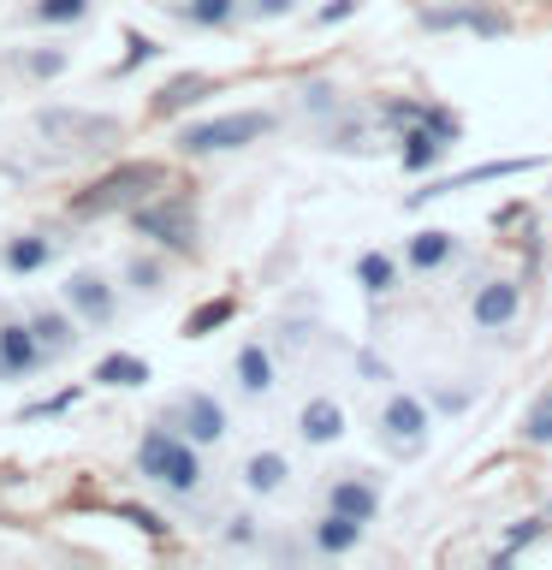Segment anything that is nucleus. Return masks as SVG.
Masks as SVG:
<instances>
[{
  "label": "nucleus",
  "mask_w": 552,
  "mask_h": 570,
  "mask_svg": "<svg viewBox=\"0 0 552 570\" xmlns=\"http://www.w3.org/2000/svg\"><path fill=\"white\" fill-rule=\"evenodd\" d=\"M434 404H440V410H463L470 399H463V392H452V386H440V392H434Z\"/></svg>",
  "instance_id": "nucleus-37"
},
{
  "label": "nucleus",
  "mask_w": 552,
  "mask_h": 570,
  "mask_svg": "<svg viewBox=\"0 0 552 570\" xmlns=\"http://www.w3.org/2000/svg\"><path fill=\"white\" fill-rule=\"evenodd\" d=\"M131 226L142 232V238H155L160 249H172V256H196V214L185 203H167V196H142V203L131 208Z\"/></svg>",
  "instance_id": "nucleus-4"
},
{
  "label": "nucleus",
  "mask_w": 552,
  "mask_h": 570,
  "mask_svg": "<svg viewBox=\"0 0 552 570\" xmlns=\"http://www.w3.org/2000/svg\"><path fill=\"white\" fill-rule=\"evenodd\" d=\"M297 434L309 445H333L338 434H345V404L338 399H309L297 410Z\"/></svg>",
  "instance_id": "nucleus-16"
},
{
  "label": "nucleus",
  "mask_w": 552,
  "mask_h": 570,
  "mask_svg": "<svg viewBox=\"0 0 552 570\" xmlns=\"http://www.w3.org/2000/svg\"><path fill=\"white\" fill-rule=\"evenodd\" d=\"M523 440H529V445H552V386L529 404V416H523Z\"/></svg>",
  "instance_id": "nucleus-27"
},
{
  "label": "nucleus",
  "mask_w": 552,
  "mask_h": 570,
  "mask_svg": "<svg viewBox=\"0 0 552 570\" xmlns=\"http://www.w3.org/2000/svg\"><path fill=\"white\" fill-rule=\"evenodd\" d=\"M142 381H149V363L131 351H114L96 363V386H142Z\"/></svg>",
  "instance_id": "nucleus-21"
},
{
  "label": "nucleus",
  "mask_w": 552,
  "mask_h": 570,
  "mask_svg": "<svg viewBox=\"0 0 552 570\" xmlns=\"http://www.w3.org/2000/svg\"><path fill=\"white\" fill-rule=\"evenodd\" d=\"M30 333L42 338V351L48 356H71L78 351V321H71L66 309H53V303H30Z\"/></svg>",
  "instance_id": "nucleus-13"
},
{
  "label": "nucleus",
  "mask_w": 552,
  "mask_h": 570,
  "mask_svg": "<svg viewBox=\"0 0 552 570\" xmlns=\"http://www.w3.org/2000/svg\"><path fill=\"white\" fill-rule=\"evenodd\" d=\"M60 292H66V309L78 315L83 327H114L119 321V292L107 285V274H96V267H78Z\"/></svg>",
  "instance_id": "nucleus-6"
},
{
  "label": "nucleus",
  "mask_w": 552,
  "mask_h": 570,
  "mask_svg": "<svg viewBox=\"0 0 552 570\" xmlns=\"http://www.w3.org/2000/svg\"><path fill=\"white\" fill-rule=\"evenodd\" d=\"M534 534H546V517H523V523L511 529V541H505V552H499V564H511L516 552H523V547L534 541Z\"/></svg>",
  "instance_id": "nucleus-30"
},
{
  "label": "nucleus",
  "mask_w": 552,
  "mask_h": 570,
  "mask_svg": "<svg viewBox=\"0 0 552 570\" xmlns=\"http://www.w3.org/2000/svg\"><path fill=\"white\" fill-rule=\"evenodd\" d=\"M226 541H231V547H249V541H256V529H249V517H231Z\"/></svg>",
  "instance_id": "nucleus-36"
},
{
  "label": "nucleus",
  "mask_w": 552,
  "mask_h": 570,
  "mask_svg": "<svg viewBox=\"0 0 552 570\" xmlns=\"http://www.w3.org/2000/svg\"><path fill=\"white\" fill-rule=\"evenodd\" d=\"M274 131V114L249 107V114H220V119H196L178 131V155H226V149H244V142H262Z\"/></svg>",
  "instance_id": "nucleus-3"
},
{
  "label": "nucleus",
  "mask_w": 552,
  "mask_h": 570,
  "mask_svg": "<svg viewBox=\"0 0 552 570\" xmlns=\"http://www.w3.org/2000/svg\"><path fill=\"white\" fill-rule=\"evenodd\" d=\"M231 315H238V303H231V297H214V303H203V309L185 321V338H208L214 327H226Z\"/></svg>",
  "instance_id": "nucleus-25"
},
{
  "label": "nucleus",
  "mask_w": 552,
  "mask_h": 570,
  "mask_svg": "<svg viewBox=\"0 0 552 570\" xmlns=\"http://www.w3.org/2000/svg\"><path fill=\"white\" fill-rule=\"evenodd\" d=\"M137 470L155 481V488H167V493H196L203 488V452H196V440H185L172 422H160L149 428V434L137 440Z\"/></svg>",
  "instance_id": "nucleus-1"
},
{
  "label": "nucleus",
  "mask_w": 552,
  "mask_h": 570,
  "mask_svg": "<svg viewBox=\"0 0 552 570\" xmlns=\"http://www.w3.org/2000/svg\"><path fill=\"white\" fill-rule=\"evenodd\" d=\"M119 517H125V523H137V529H149V534H160V529H167L155 511H142V505H119Z\"/></svg>",
  "instance_id": "nucleus-33"
},
{
  "label": "nucleus",
  "mask_w": 552,
  "mask_h": 570,
  "mask_svg": "<svg viewBox=\"0 0 552 570\" xmlns=\"http://www.w3.org/2000/svg\"><path fill=\"white\" fill-rule=\"evenodd\" d=\"M381 434H386L392 452L416 458L422 445H427V404L416 399V392H392L386 410H381Z\"/></svg>",
  "instance_id": "nucleus-7"
},
{
  "label": "nucleus",
  "mask_w": 552,
  "mask_h": 570,
  "mask_svg": "<svg viewBox=\"0 0 552 570\" xmlns=\"http://www.w3.org/2000/svg\"><path fill=\"white\" fill-rule=\"evenodd\" d=\"M36 131L48 142H66V149H89V142H114L119 137V119L107 114H71V107H48V114H36Z\"/></svg>",
  "instance_id": "nucleus-5"
},
{
  "label": "nucleus",
  "mask_w": 552,
  "mask_h": 570,
  "mask_svg": "<svg viewBox=\"0 0 552 570\" xmlns=\"http://www.w3.org/2000/svg\"><path fill=\"white\" fill-rule=\"evenodd\" d=\"M327 511H345L356 523H374L381 517V488H374L368 475H338L327 488Z\"/></svg>",
  "instance_id": "nucleus-12"
},
{
  "label": "nucleus",
  "mask_w": 552,
  "mask_h": 570,
  "mask_svg": "<svg viewBox=\"0 0 552 570\" xmlns=\"http://www.w3.org/2000/svg\"><path fill=\"white\" fill-rule=\"evenodd\" d=\"M285 475H292V463H285L279 452H256V458L244 463V488H249V493H262V499H267V493H279V488H285Z\"/></svg>",
  "instance_id": "nucleus-20"
},
{
  "label": "nucleus",
  "mask_w": 552,
  "mask_h": 570,
  "mask_svg": "<svg viewBox=\"0 0 552 570\" xmlns=\"http://www.w3.org/2000/svg\"><path fill=\"white\" fill-rule=\"evenodd\" d=\"M392 279H398V267H392V256H381V249H368L363 262H356V285H363V292H392Z\"/></svg>",
  "instance_id": "nucleus-24"
},
{
  "label": "nucleus",
  "mask_w": 552,
  "mask_h": 570,
  "mask_svg": "<svg viewBox=\"0 0 552 570\" xmlns=\"http://www.w3.org/2000/svg\"><path fill=\"white\" fill-rule=\"evenodd\" d=\"M160 173L155 160H125V167H114V173H101L96 185H89L78 203H71V214H78V220H89V214H114V208H137L142 196H149L155 185H160Z\"/></svg>",
  "instance_id": "nucleus-2"
},
{
  "label": "nucleus",
  "mask_w": 552,
  "mask_h": 570,
  "mask_svg": "<svg viewBox=\"0 0 552 570\" xmlns=\"http://www.w3.org/2000/svg\"><path fill=\"white\" fill-rule=\"evenodd\" d=\"M541 160L534 155H516V160H487V167H470V173H452V178H440L434 190H416L410 203H434V196H445V190H463V185H481V178H516V173H534Z\"/></svg>",
  "instance_id": "nucleus-14"
},
{
  "label": "nucleus",
  "mask_w": 552,
  "mask_h": 570,
  "mask_svg": "<svg viewBox=\"0 0 552 570\" xmlns=\"http://www.w3.org/2000/svg\"><path fill=\"white\" fill-rule=\"evenodd\" d=\"M53 256H60V244H53L48 232H18V238L0 244V267H7V274H18V279L42 274Z\"/></svg>",
  "instance_id": "nucleus-11"
},
{
  "label": "nucleus",
  "mask_w": 552,
  "mask_h": 570,
  "mask_svg": "<svg viewBox=\"0 0 552 570\" xmlns=\"http://www.w3.org/2000/svg\"><path fill=\"white\" fill-rule=\"evenodd\" d=\"M172 428L196 445H220L226 440V404L214 399V392H185V399L172 404Z\"/></svg>",
  "instance_id": "nucleus-9"
},
{
  "label": "nucleus",
  "mask_w": 552,
  "mask_h": 570,
  "mask_svg": "<svg viewBox=\"0 0 552 570\" xmlns=\"http://www.w3.org/2000/svg\"><path fill=\"white\" fill-rule=\"evenodd\" d=\"M66 60H71L66 48H36L30 60H24V71H30V78H60V71H66Z\"/></svg>",
  "instance_id": "nucleus-29"
},
{
  "label": "nucleus",
  "mask_w": 552,
  "mask_h": 570,
  "mask_svg": "<svg viewBox=\"0 0 552 570\" xmlns=\"http://www.w3.org/2000/svg\"><path fill=\"white\" fill-rule=\"evenodd\" d=\"M208 78H203V71H185V78H172L167 89H160V96H155V114L160 119H167V114H178V107H190V101H203L208 96Z\"/></svg>",
  "instance_id": "nucleus-22"
},
{
  "label": "nucleus",
  "mask_w": 552,
  "mask_h": 570,
  "mask_svg": "<svg viewBox=\"0 0 552 570\" xmlns=\"http://www.w3.org/2000/svg\"><path fill=\"white\" fill-rule=\"evenodd\" d=\"M363 529H368V523H356V517L327 511V517L309 529V541H315V552H327V559H345V552H356V541H363Z\"/></svg>",
  "instance_id": "nucleus-18"
},
{
  "label": "nucleus",
  "mask_w": 552,
  "mask_h": 570,
  "mask_svg": "<svg viewBox=\"0 0 552 570\" xmlns=\"http://www.w3.org/2000/svg\"><path fill=\"white\" fill-rule=\"evenodd\" d=\"M292 7H297V0H249V12H256V18H285Z\"/></svg>",
  "instance_id": "nucleus-34"
},
{
  "label": "nucleus",
  "mask_w": 552,
  "mask_h": 570,
  "mask_svg": "<svg viewBox=\"0 0 552 570\" xmlns=\"http://www.w3.org/2000/svg\"><path fill=\"white\" fill-rule=\"evenodd\" d=\"M356 7H363V0H327V7H321L315 18H321V24H345V18H351Z\"/></svg>",
  "instance_id": "nucleus-32"
},
{
  "label": "nucleus",
  "mask_w": 552,
  "mask_h": 570,
  "mask_svg": "<svg viewBox=\"0 0 552 570\" xmlns=\"http://www.w3.org/2000/svg\"><path fill=\"white\" fill-rule=\"evenodd\" d=\"M231 374H238V386L249 392V399H267L279 381V368H274V351L267 345H238V356H231Z\"/></svg>",
  "instance_id": "nucleus-15"
},
{
  "label": "nucleus",
  "mask_w": 552,
  "mask_h": 570,
  "mask_svg": "<svg viewBox=\"0 0 552 570\" xmlns=\"http://www.w3.org/2000/svg\"><path fill=\"white\" fill-rule=\"evenodd\" d=\"M452 256H457V232H445V226H427L404 244V262L416 267V274H434V267H445Z\"/></svg>",
  "instance_id": "nucleus-17"
},
{
  "label": "nucleus",
  "mask_w": 552,
  "mask_h": 570,
  "mask_svg": "<svg viewBox=\"0 0 552 570\" xmlns=\"http://www.w3.org/2000/svg\"><path fill=\"white\" fill-rule=\"evenodd\" d=\"M185 18L203 30H226L238 18V0H185Z\"/></svg>",
  "instance_id": "nucleus-26"
},
{
  "label": "nucleus",
  "mask_w": 552,
  "mask_h": 570,
  "mask_svg": "<svg viewBox=\"0 0 552 570\" xmlns=\"http://www.w3.org/2000/svg\"><path fill=\"white\" fill-rule=\"evenodd\" d=\"M470 315H475L481 333H505L511 321L523 315V285H516V279H487V285L475 292Z\"/></svg>",
  "instance_id": "nucleus-10"
},
{
  "label": "nucleus",
  "mask_w": 552,
  "mask_h": 570,
  "mask_svg": "<svg viewBox=\"0 0 552 570\" xmlns=\"http://www.w3.org/2000/svg\"><path fill=\"white\" fill-rule=\"evenodd\" d=\"M155 42H149V36H131V53H125V66H142V60H155Z\"/></svg>",
  "instance_id": "nucleus-35"
},
{
  "label": "nucleus",
  "mask_w": 552,
  "mask_h": 570,
  "mask_svg": "<svg viewBox=\"0 0 552 570\" xmlns=\"http://www.w3.org/2000/svg\"><path fill=\"white\" fill-rule=\"evenodd\" d=\"M422 125H427V131H434L440 142H457V137H463L457 114H445V107H422Z\"/></svg>",
  "instance_id": "nucleus-31"
},
{
  "label": "nucleus",
  "mask_w": 552,
  "mask_h": 570,
  "mask_svg": "<svg viewBox=\"0 0 552 570\" xmlns=\"http://www.w3.org/2000/svg\"><path fill=\"white\" fill-rule=\"evenodd\" d=\"M89 12H96V0H30V18H36V24H48V30L83 24Z\"/></svg>",
  "instance_id": "nucleus-23"
},
{
  "label": "nucleus",
  "mask_w": 552,
  "mask_h": 570,
  "mask_svg": "<svg viewBox=\"0 0 552 570\" xmlns=\"http://www.w3.org/2000/svg\"><path fill=\"white\" fill-rule=\"evenodd\" d=\"M42 363H53V356L42 351V338L30 333V321L0 315V381H24V374H36Z\"/></svg>",
  "instance_id": "nucleus-8"
},
{
  "label": "nucleus",
  "mask_w": 552,
  "mask_h": 570,
  "mask_svg": "<svg viewBox=\"0 0 552 570\" xmlns=\"http://www.w3.org/2000/svg\"><path fill=\"white\" fill-rule=\"evenodd\" d=\"M445 149L452 142H440L427 125L416 119V125H404V137H398V155H404V173H434L440 160H445Z\"/></svg>",
  "instance_id": "nucleus-19"
},
{
  "label": "nucleus",
  "mask_w": 552,
  "mask_h": 570,
  "mask_svg": "<svg viewBox=\"0 0 552 570\" xmlns=\"http://www.w3.org/2000/svg\"><path fill=\"white\" fill-rule=\"evenodd\" d=\"M125 285H137V292H160V285H167V267H160L155 256H131V262H125Z\"/></svg>",
  "instance_id": "nucleus-28"
}]
</instances>
